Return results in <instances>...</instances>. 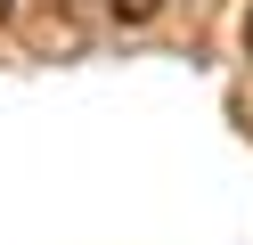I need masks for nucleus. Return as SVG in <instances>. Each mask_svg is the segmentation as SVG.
Returning a JSON list of instances; mask_svg holds the SVG:
<instances>
[{
  "label": "nucleus",
  "instance_id": "obj_2",
  "mask_svg": "<svg viewBox=\"0 0 253 245\" xmlns=\"http://www.w3.org/2000/svg\"><path fill=\"white\" fill-rule=\"evenodd\" d=\"M8 16H17V0H0V25H8Z\"/></svg>",
  "mask_w": 253,
  "mask_h": 245
},
{
  "label": "nucleus",
  "instance_id": "obj_1",
  "mask_svg": "<svg viewBox=\"0 0 253 245\" xmlns=\"http://www.w3.org/2000/svg\"><path fill=\"white\" fill-rule=\"evenodd\" d=\"M171 0H106V16H115L123 33H139V25H155V16H164Z\"/></svg>",
  "mask_w": 253,
  "mask_h": 245
},
{
  "label": "nucleus",
  "instance_id": "obj_3",
  "mask_svg": "<svg viewBox=\"0 0 253 245\" xmlns=\"http://www.w3.org/2000/svg\"><path fill=\"white\" fill-rule=\"evenodd\" d=\"M245 57H253V16H245Z\"/></svg>",
  "mask_w": 253,
  "mask_h": 245
},
{
  "label": "nucleus",
  "instance_id": "obj_4",
  "mask_svg": "<svg viewBox=\"0 0 253 245\" xmlns=\"http://www.w3.org/2000/svg\"><path fill=\"white\" fill-rule=\"evenodd\" d=\"M57 8H90V0H57Z\"/></svg>",
  "mask_w": 253,
  "mask_h": 245
}]
</instances>
